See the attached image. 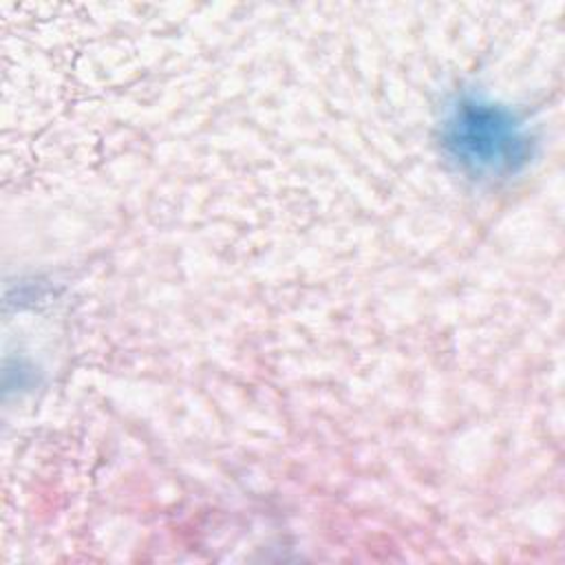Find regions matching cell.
Segmentation results:
<instances>
[{"instance_id":"obj_1","label":"cell","mask_w":565,"mask_h":565,"mask_svg":"<svg viewBox=\"0 0 565 565\" xmlns=\"http://www.w3.org/2000/svg\"><path fill=\"white\" fill-rule=\"evenodd\" d=\"M441 137L448 154L481 177L514 172L530 154V137L514 113L477 97H463L450 108Z\"/></svg>"}]
</instances>
